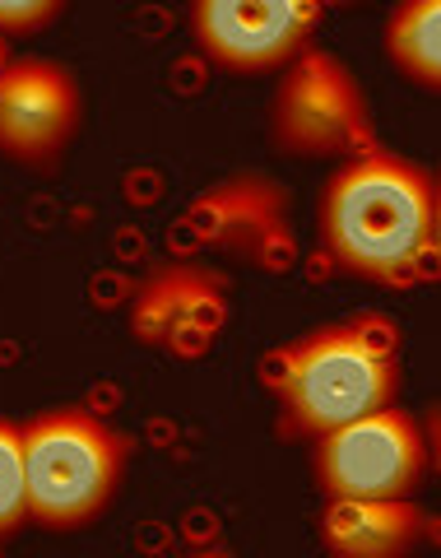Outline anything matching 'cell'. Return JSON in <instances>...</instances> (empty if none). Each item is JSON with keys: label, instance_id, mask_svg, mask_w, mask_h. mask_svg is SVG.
<instances>
[{"label": "cell", "instance_id": "10", "mask_svg": "<svg viewBox=\"0 0 441 558\" xmlns=\"http://www.w3.org/2000/svg\"><path fill=\"white\" fill-rule=\"evenodd\" d=\"M422 512L409 498H330L321 512V545L340 558H391L414 549Z\"/></svg>", "mask_w": 441, "mask_h": 558}, {"label": "cell", "instance_id": "16", "mask_svg": "<svg viewBox=\"0 0 441 558\" xmlns=\"http://www.w3.org/2000/svg\"><path fill=\"white\" fill-rule=\"evenodd\" d=\"M5 65H10V51H5V38H0V75H5Z\"/></svg>", "mask_w": 441, "mask_h": 558}, {"label": "cell", "instance_id": "6", "mask_svg": "<svg viewBox=\"0 0 441 558\" xmlns=\"http://www.w3.org/2000/svg\"><path fill=\"white\" fill-rule=\"evenodd\" d=\"M228 322V279L200 260H163L131 293V336L168 354H200Z\"/></svg>", "mask_w": 441, "mask_h": 558}, {"label": "cell", "instance_id": "7", "mask_svg": "<svg viewBox=\"0 0 441 558\" xmlns=\"http://www.w3.org/2000/svg\"><path fill=\"white\" fill-rule=\"evenodd\" d=\"M186 229L200 247L252 256L256 266L270 270H284L293 260L289 191L260 172H237L200 191L196 205L186 209Z\"/></svg>", "mask_w": 441, "mask_h": 558}, {"label": "cell", "instance_id": "3", "mask_svg": "<svg viewBox=\"0 0 441 558\" xmlns=\"http://www.w3.org/2000/svg\"><path fill=\"white\" fill-rule=\"evenodd\" d=\"M284 424L321 433L385 410L395 396V354L363 326H321L297 340L274 373Z\"/></svg>", "mask_w": 441, "mask_h": 558}, {"label": "cell", "instance_id": "1", "mask_svg": "<svg viewBox=\"0 0 441 558\" xmlns=\"http://www.w3.org/2000/svg\"><path fill=\"white\" fill-rule=\"evenodd\" d=\"M432 229V178L372 149L344 163L321 196V247L340 270L404 284L422 270Z\"/></svg>", "mask_w": 441, "mask_h": 558}, {"label": "cell", "instance_id": "13", "mask_svg": "<svg viewBox=\"0 0 441 558\" xmlns=\"http://www.w3.org/2000/svg\"><path fill=\"white\" fill-rule=\"evenodd\" d=\"M65 0H0V28H38Z\"/></svg>", "mask_w": 441, "mask_h": 558}, {"label": "cell", "instance_id": "14", "mask_svg": "<svg viewBox=\"0 0 441 558\" xmlns=\"http://www.w3.org/2000/svg\"><path fill=\"white\" fill-rule=\"evenodd\" d=\"M422 270L441 275V178H432V229H428V252H422Z\"/></svg>", "mask_w": 441, "mask_h": 558}, {"label": "cell", "instance_id": "15", "mask_svg": "<svg viewBox=\"0 0 441 558\" xmlns=\"http://www.w3.org/2000/svg\"><path fill=\"white\" fill-rule=\"evenodd\" d=\"M432 451H437V465H441V405H437V428H432V438H428V461H432Z\"/></svg>", "mask_w": 441, "mask_h": 558}, {"label": "cell", "instance_id": "9", "mask_svg": "<svg viewBox=\"0 0 441 558\" xmlns=\"http://www.w3.org/2000/svg\"><path fill=\"white\" fill-rule=\"evenodd\" d=\"M79 84L57 61H10L0 75V149L42 163L79 126Z\"/></svg>", "mask_w": 441, "mask_h": 558}, {"label": "cell", "instance_id": "8", "mask_svg": "<svg viewBox=\"0 0 441 558\" xmlns=\"http://www.w3.org/2000/svg\"><path fill=\"white\" fill-rule=\"evenodd\" d=\"M321 0H196V43L223 70H270L311 43Z\"/></svg>", "mask_w": 441, "mask_h": 558}, {"label": "cell", "instance_id": "4", "mask_svg": "<svg viewBox=\"0 0 441 558\" xmlns=\"http://www.w3.org/2000/svg\"><path fill=\"white\" fill-rule=\"evenodd\" d=\"M428 475V433L409 410H372L316 438V480L330 498H414Z\"/></svg>", "mask_w": 441, "mask_h": 558}, {"label": "cell", "instance_id": "12", "mask_svg": "<svg viewBox=\"0 0 441 558\" xmlns=\"http://www.w3.org/2000/svg\"><path fill=\"white\" fill-rule=\"evenodd\" d=\"M33 521L28 512V461H24V428L0 418V535H14Z\"/></svg>", "mask_w": 441, "mask_h": 558}, {"label": "cell", "instance_id": "2", "mask_svg": "<svg viewBox=\"0 0 441 558\" xmlns=\"http://www.w3.org/2000/svg\"><path fill=\"white\" fill-rule=\"evenodd\" d=\"M20 428L28 461V512L38 526H84L117 498L126 475V438L94 410H42Z\"/></svg>", "mask_w": 441, "mask_h": 558}, {"label": "cell", "instance_id": "5", "mask_svg": "<svg viewBox=\"0 0 441 558\" xmlns=\"http://www.w3.org/2000/svg\"><path fill=\"white\" fill-rule=\"evenodd\" d=\"M270 135L297 159H330L367 140V98L340 57L303 47L270 102Z\"/></svg>", "mask_w": 441, "mask_h": 558}, {"label": "cell", "instance_id": "11", "mask_svg": "<svg viewBox=\"0 0 441 558\" xmlns=\"http://www.w3.org/2000/svg\"><path fill=\"white\" fill-rule=\"evenodd\" d=\"M391 61L422 89H441V0H404L385 28Z\"/></svg>", "mask_w": 441, "mask_h": 558}]
</instances>
